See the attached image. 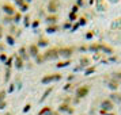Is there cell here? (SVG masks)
<instances>
[{"label":"cell","instance_id":"cell-1","mask_svg":"<svg viewBox=\"0 0 121 115\" xmlns=\"http://www.w3.org/2000/svg\"><path fill=\"white\" fill-rule=\"evenodd\" d=\"M87 92H88V88L87 87H82V88H79V89H78L76 95L79 96V98H83V96H86V95H87Z\"/></svg>","mask_w":121,"mask_h":115},{"label":"cell","instance_id":"cell-2","mask_svg":"<svg viewBox=\"0 0 121 115\" xmlns=\"http://www.w3.org/2000/svg\"><path fill=\"white\" fill-rule=\"evenodd\" d=\"M59 79H60V75H50L49 77L42 79V83H49V81H52V80H59Z\"/></svg>","mask_w":121,"mask_h":115},{"label":"cell","instance_id":"cell-3","mask_svg":"<svg viewBox=\"0 0 121 115\" xmlns=\"http://www.w3.org/2000/svg\"><path fill=\"white\" fill-rule=\"evenodd\" d=\"M102 106H104V107H106V110H110V108H112V104H110L109 102H104V103H102Z\"/></svg>","mask_w":121,"mask_h":115},{"label":"cell","instance_id":"cell-4","mask_svg":"<svg viewBox=\"0 0 121 115\" xmlns=\"http://www.w3.org/2000/svg\"><path fill=\"white\" fill-rule=\"evenodd\" d=\"M50 110H49V107H45L44 110H42V111H39V115H44L45 112H49Z\"/></svg>","mask_w":121,"mask_h":115},{"label":"cell","instance_id":"cell-5","mask_svg":"<svg viewBox=\"0 0 121 115\" xmlns=\"http://www.w3.org/2000/svg\"><path fill=\"white\" fill-rule=\"evenodd\" d=\"M48 115H57V112H50V111H49V114H48Z\"/></svg>","mask_w":121,"mask_h":115}]
</instances>
